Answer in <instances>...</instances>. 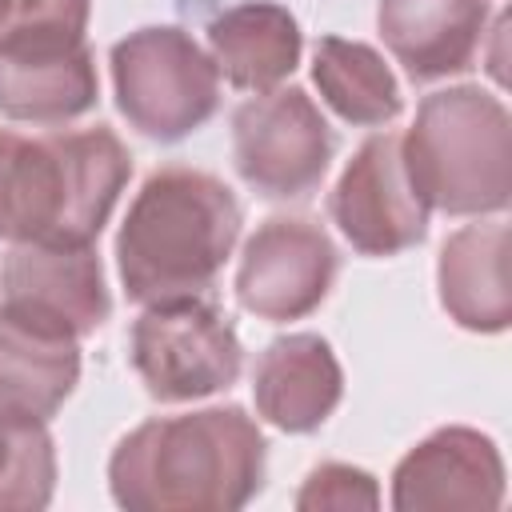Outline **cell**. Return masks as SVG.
<instances>
[{"mask_svg":"<svg viewBox=\"0 0 512 512\" xmlns=\"http://www.w3.org/2000/svg\"><path fill=\"white\" fill-rule=\"evenodd\" d=\"M504 500V460L492 436L448 424L424 436L392 472L396 512L432 508H500Z\"/></svg>","mask_w":512,"mask_h":512,"instance_id":"obj_12","label":"cell"},{"mask_svg":"<svg viewBox=\"0 0 512 512\" xmlns=\"http://www.w3.org/2000/svg\"><path fill=\"white\" fill-rule=\"evenodd\" d=\"M56 492V444L44 420L0 416V512L48 508Z\"/></svg>","mask_w":512,"mask_h":512,"instance_id":"obj_19","label":"cell"},{"mask_svg":"<svg viewBox=\"0 0 512 512\" xmlns=\"http://www.w3.org/2000/svg\"><path fill=\"white\" fill-rule=\"evenodd\" d=\"M128 176L132 156L104 124L24 136L8 240L92 244L108 224Z\"/></svg>","mask_w":512,"mask_h":512,"instance_id":"obj_4","label":"cell"},{"mask_svg":"<svg viewBox=\"0 0 512 512\" xmlns=\"http://www.w3.org/2000/svg\"><path fill=\"white\" fill-rule=\"evenodd\" d=\"M128 356L148 396L160 404L200 400L236 384L244 348L228 316L200 296L148 304L128 336Z\"/></svg>","mask_w":512,"mask_h":512,"instance_id":"obj_6","label":"cell"},{"mask_svg":"<svg viewBox=\"0 0 512 512\" xmlns=\"http://www.w3.org/2000/svg\"><path fill=\"white\" fill-rule=\"evenodd\" d=\"M20 144H24L20 132L0 128V240H8V228H12V192H16Z\"/></svg>","mask_w":512,"mask_h":512,"instance_id":"obj_22","label":"cell"},{"mask_svg":"<svg viewBox=\"0 0 512 512\" xmlns=\"http://www.w3.org/2000/svg\"><path fill=\"white\" fill-rule=\"evenodd\" d=\"M100 76L84 36L0 40V116L20 124H64L96 108Z\"/></svg>","mask_w":512,"mask_h":512,"instance_id":"obj_11","label":"cell"},{"mask_svg":"<svg viewBox=\"0 0 512 512\" xmlns=\"http://www.w3.org/2000/svg\"><path fill=\"white\" fill-rule=\"evenodd\" d=\"M340 256L332 236L308 216H268L244 244L236 268V300L268 324L304 320L336 280Z\"/></svg>","mask_w":512,"mask_h":512,"instance_id":"obj_8","label":"cell"},{"mask_svg":"<svg viewBox=\"0 0 512 512\" xmlns=\"http://www.w3.org/2000/svg\"><path fill=\"white\" fill-rule=\"evenodd\" d=\"M108 64L120 116L148 140H184L220 108V72L212 56L176 24L128 32L112 44Z\"/></svg>","mask_w":512,"mask_h":512,"instance_id":"obj_5","label":"cell"},{"mask_svg":"<svg viewBox=\"0 0 512 512\" xmlns=\"http://www.w3.org/2000/svg\"><path fill=\"white\" fill-rule=\"evenodd\" d=\"M336 136L304 88H272L232 116V160L240 180L264 200H300L320 188Z\"/></svg>","mask_w":512,"mask_h":512,"instance_id":"obj_7","label":"cell"},{"mask_svg":"<svg viewBox=\"0 0 512 512\" xmlns=\"http://www.w3.org/2000/svg\"><path fill=\"white\" fill-rule=\"evenodd\" d=\"M380 504V488L376 476L340 460L316 464L304 480V488L296 492V508L300 512H352V508H376Z\"/></svg>","mask_w":512,"mask_h":512,"instance_id":"obj_20","label":"cell"},{"mask_svg":"<svg viewBox=\"0 0 512 512\" xmlns=\"http://www.w3.org/2000/svg\"><path fill=\"white\" fill-rule=\"evenodd\" d=\"M236 192L200 168H156L116 232V272L124 296L156 304L172 296H200L240 240Z\"/></svg>","mask_w":512,"mask_h":512,"instance_id":"obj_2","label":"cell"},{"mask_svg":"<svg viewBox=\"0 0 512 512\" xmlns=\"http://www.w3.org/2000/svg\"><path fill=\"white\" fill-rule=\"evenodd\" d=\"M328 212L360 256H396L424 240L428 204L412 188L396 132H376L356 148L328 196Z\"/></svg>","mask_w":512,"mask_h":512,"instance_id":"obj_9","label":"cell"},{"mask_svg":"<svg viewBox=\"0 0 512 512\" xmlns=\"http://www.w3.org/2000/svg\"><path fill=\"white\" fill-rule=\"evenodd\" d=\"M80 380V340L0 308V416L52 420Z\"/></svg>","mask_w":512,"mask_h":512,"instance_id":"obj_17","label":"cell"},{"mask_svg":"<svg viewBox=\"0 0 512 512\" xmlns=\"http://www.w3.org/2000/svg\"><path fill=\"white\" fill-rule=\"evenodd\" d=\"M300 24L284 4L244 0L208 24V56L240 92H272L300 64Z\"/></svg>","mask_w":512,"mask_h":512,"instance_id":"obj_16","label":"cell"},{"mask_svg":"<svg viewBox=\"0 0 512 512\" xmlns=\"http://www.w3.org/2000/svg\"><path fill=\"white\" fill-rule=\"evenodd\" d=\"M92 0H0V40L12 36H84Z\"/></svg>","mask_w":512,"mask_h":512,"instance_id":"obj_21","label":"cell"},{"mask_svg":"<svg viewBox=\"0 0 512 512\" xmlns=\"http://www.w3.org/2000/svg\"><path fill=\"white\" fill-rule=\"evenodd\" d=\"M440 304L468 332H504L512 324L508 288V224L476 220L456 228L436 264Z\"/></svg>","mask_w":512,"mask_h":512,"instance_id":"obj_15","label":"cell"},{"mask_svg":"<svg viewBox=\"0 0 512 512\" xmlns=\"http://www.w3.org/2000/svg\"><path fill=\"white\" fill-rule=\"evenodd\" d=\"M256 412L280 432H316L344 396V372L332 344L316 332L272 340L252 372Z\"/></svg>","mask_w":512,"mask_h":512,"instance_id":"obj_14","label":"cell"},{"mask_svg":"<svg viewBox=\"0 0 512 512\" xmlns=\"http://www.w3.org/2000/svg\"><path fill=\"white\" fill-rule=\"evenodd\" d=\"M404 168L428 212L492 216L512 200V116L480 84L440 88L420 100L400 136Z\"/></svg>","mask_w":512,"mask_h":512,"instance_id":"obj_3","label":"cell"},{"mask_svg":"<svg viewBox=\"0 0 512 512\" xmlns=\"http://www.w3.org/2000/svg\"><path fill=\"white\" fill-rule=\"evenodd\" d=\"M264 432L240 404L136 424L108 460L112 500L128 512H232L264 484Z\"/></svg>","mask_w":512,"mask_h":512,"instance_id":"obj_1","label":"cell"},{"mask_svg":"<svg viewBox=\"0 0 512 512\" xmlns=\"http://www.w3.org/2000/svg\"><path fill=\"white\" fill-rule=\"evenodd\" d=\"M0 288L4 312L72 340L92 336L112 312L104 268L92 244L16 240L4 256Z\"/></svg>","mask_w":512,"mask_h":512,"instance_id":"obj_10","label":"cell"},{"mask_svg":"<svg viewBox=\"0 0 512 512\" xmlns=\"http://www.w3.org/2000/svg\"><path fill=\"white\" fill-rule=\"evenodd\" d=\"M312 80H316L324 104L348 124L376 128V124L396 120L404 108L392 68L384 64V56L376 48H368L360 40L324 36L316 44Z\"/></svg>","mask_w":512,"mask_h":512,"instance_id":"obj_18","label":"cell"},{"mask_svg":"<svg viewBox=\"0 0 512 512\" xmlns=\"http://www.w3.org/2000/svg\"><path fill=\"white\" fill-rule=\"evenodd\" d=\"M376 28L408 80L432 84L472 68L488 36V0H380Z\"/></svg>","mask_w":512,"mask_h":512,"instance_id":"obj_13","label":"cell"}]
</instances>
